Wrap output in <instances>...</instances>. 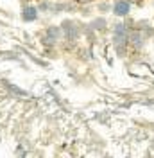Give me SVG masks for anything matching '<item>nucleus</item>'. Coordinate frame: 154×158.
<instances>
[{
  "instance_id": "6e6552de",
  "label": "nucleus",
  "mask_w": 154,
  "mask_h": 158,
  "mask_svg": "<svg viewBox=\"0 0 154 158\" xmlns=\"http://www.w3.org/2000/svg\"><path fill=\"white\" fill-rule=\"evenodd\" d=\"M100 11H109V6H106V4H100Z\"/></svg>"
},
{
  "instance_id": "39448f33",
  "label": "nucleus",
  "mask_w": 154,
  "mask_h": 158,
  "mask_svg": "<svg viewBox=\"0 0 154 158\" xmlns=\"http://www.w3.org/2000/svg\"><path fill=\"white\" fill-rule=\"evenodd\" d=\"M129 41L133 43V47H138V49H140V47L144 45V36L138 34V32H136V34H129Z\"/></svg>"
},
{
  "instance_id": "7ed1b4c3",
  "label": "nucleus",
  "mask_w": 154,
  "mask_h": 158,
  "mask_svg": "<svg viewBox=\"0 0 154 158\" xmlns=\"http://www.w3.org/2000/svg\"><path fill=\"white\" fill-rule=\"evenodd\" d=\"M38 18V7L34 6H25L23 11H22V20L23 22H34Z\"/></svg>"
},
{
  "instance_id": "f03ea898",
  "label": "nucleus",
  "mask_w": 154,
  "mask_h": 158,
  "mask_svg": "<svg viewBox=\"0 0 154 158\" xmlns=\"http://www.w3.org/2000/svg\"><path fill=\"white\" fill-rule=\"evenodd\" d=\"M61 29H63V34H65L68 40H74V38L79 36V29H77V25L74 23V22H70V20H65V22H63Z\"/></svg>"
},
{
  "instance_id": "20e7f679",
  "label": "nucleus",
  "mask_w": 154,
  "mask_h": 158,
  "mask_svg": "<svg viewBox=\"0 0 154 158\" xmlns=\"http://www.w3.org/2000/svg\"><path fill=\"white\" fill-rule=\"evenodd\" d=\"M61 32H63V29H59V27H48L47 29V38L48 40H58L59 36H61Z\"/></svg>"
},
{
  "instance_id": "0eeeda50",
  "label": "nucleus",
  "mask_w": 154,
  "mask_h": 158,
  "mask_svg": "<svg viewBox=\"0 0 154 158\" xmlns=\"http://www.w3.org/2000/svg\"><path fill=\"white\" fill-rule=\"evenodd\" d=\"M39 9H41V11H48V9H50V4H47V2H43V4L39 6Z\"/></svg>"
},
{
  "instance_id": "423d86ee",
  "label": "nucleus",
  "mask_w": 154,
  "mask_h": 158,
  "mask_svg": "<svg viewBox=\"0 0 154 158\" xmlns=\"http://www.w3.org/2000/svg\"><path fill=\"white\" fill-rule=\"evenodd\" d=\"M91 29H97V31L106 29V20L104 18H95L93 22H91Z\"/></svg>"
},
{
  "instance_id": "f257e3e1",
  "label": "nucleus",
  "mask_w": 154,
  "mask_h": 158,
  "mask_svg": "<svg viewBox=\"0 0 154 158\" xmlns=\"http://www.w3.org/2000/svg\"><path fill=\"white\" fill-rule=\"evenodd\" d=\"M129 13H131V4H129L127 0H116L115 4H113V15H115V16L124 18Z\"/></svg>"
}]
</instances>
